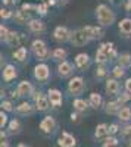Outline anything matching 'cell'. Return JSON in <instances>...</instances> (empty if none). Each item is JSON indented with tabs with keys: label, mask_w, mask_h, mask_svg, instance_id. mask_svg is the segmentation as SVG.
Masks as SVG:
<instances>
[{
	"label": "cell",
	"mask_w": 131,
	"mask_h": 147,
	"mask_svg": "<svg viewBox=\"0 0 131 147\" xmlns=\"http://www.w3.org/2000/svg\"><path fill=\"white\" fill-rule=\"evenodd\" d=\"M96 16H97V21L102 27H111L116 19L115 13L106 5H99L96 7Z\"/></svg>",
	"instance_id": "1"
},
{
	"label": "cell",
	"mask_w": 131,
	"mask_h": 147,
	"mask_svg": "<svg viewBox=\"0 0 131 147\" xmlns=\"http://www.w3.org/2000/svg\"><path fill=\"white\" fill-rule=\"evenodd\" d=\"M38 128H40V131H41L43 134H47V136H50V134H53V132L56 131V128H57V122H56V119H55L53 116L47 115V116H44V118L40 121Z\"/></svg>",
	"instance_id": "2"
},
{
	"label": "cell",
	"mask_w": 131,
	"mask_h": 147,
	"mask_svg": "<svg viewBox=\"0 0 131 147\" xmlns=\"http://www.w3.org/2000/svg\"><path fill=\"white\" fill-rule=\"evenodd\" d=\"M84 88H86V84H84V80H82L81 77H74L68 82V91L72 96L81 94L82 91H84Z\"/></svg>",
	"instance_id": "3"
},
{
	"label": "cell",
	"mask_w": 131,
	"mask_h": 147,
	"mask_svg": "<svg viewBox=\"0 0 131 147\" xmlns=\"http://www.w3.org/2000/svg\"><path fill=\"white\" fill-rule=\"evenodd\" d=\"M31 49H32L34 55L37 56L38 59H41V60L46 59L47 56L50 55L49 53V49H47V46H46V43L43 40H34L32 44H31Z\"/></svg>",
	"instance_id": "4"
},
{
	"label": "cell",
	"mask_w": 131,
	"mask_h": 147,
	"mask_svg": "<svg viewBox=\"0 0 131 147\" xmlns=\"http://www.w3.org/2000/svg\"><path fill=\"white\" fill-rule=\"evenodd\" d=\"M71 43H72V46H75V47H82V46H86L88 43V38L84 34V31H82V28L71 32Z\"/></svg>",
	"instance_id": "5"
},
{
	"label": "cell",
	"mask_w": 131,
	"mask_h": 147,
	"mask_svg": "<svg viewBox=\"0 0 131 147\" xmlns=\"http://www.w3.org/2000/svg\"><path fill=\"white\" fill-rule=\"evenodd\" d=\"M57 146L59 147H75L77 146V138L69 134L68 131H62V134L57 138Z\"/></svg>",
	"instance_id": "6"
},
{
	"label": "cell",
	"mask_w": 131,
	"mask_h": 147,
	"mask_svg": "<svg viewBox=\"0 0 131 147\" xmlns=\"http://www.w3.org/2000/svg\"><path fill=\"white\" fill-rule=\"evenodd\" d=\"M53 38L59 43H65L68 40H71V32L66 27H56L55 31H53Z\"/></svg>",
	"instance_id": "7"
},
{
	"label": "cell",
	"mask_w": 131,
	"mask_h": 147,
	"mask_svg": "<svg viewBox=\"0 0 131 147\" xmlns=\"http://www.w3.org/2000/svg\"><path fill=\"white\" fill-rule=\"evenodd\" d=\"M34 100H35V109H37L38 112H46V110L50 107L49 97L44 96L43 93H38V96H34Z\"/></svg>",
	"instance_id": "8"
},
{
	"label": "cell",
	"mask_w": 131,
	"mask_h": 147,
	"mask_svg": "<svg viewBox=\"0 0 131 147\" xmlns=\"http://www.w3.org/2000/svg\"><path fill=\"white\" fill-rule=\"evenodd\" d=\"M84 34L87 35L88 40H96V38H102L105 35V31L100 28V27H93V25H87L82 28Z\"/></svg>",
	"instance_id": "9"
},
{
	"label": "cell",
	"mask_w": 131,
	"mask_h": 147,
	"mask_svg": "<svg viewBox=\"0 0 131 147\" xmlns=\"http://www.w3.org/2000/svg\"><path fill=\"white\" fill-rule=\"evenodd\" d=\"M34 77H35V80H38V81H46L47 78L50 77L49 66H47L46 63H38L37 66L34 68Z\"/></svg>",
	"instance_id": "10"
},
{
	"label": "cell",
	"mask_w": 131,
	"mask_h": 147,
	"mask_svg": "<svg viewBox=\"0 0 131 147\" xmlns=\"http://www.w3.org/2000/svg\"><path fill=\"white\" fill-rule=\"evenodd\" d=\"M47 97H49L50 105H52L53 107H59V106H62L63 99H62V93L59 91V90H56V88L49 90V93H47Z\"/></svg>",
	"instance_id": "11"
},
{
	"label": "cell",
	"mask_w": 131,
	"mask_h": 147,
	"mask_svg": "<svg viewBox=\"0 0 131 147\" xmlns=\"http://www.w3.org/2000/svg\"><path fill=\"white\" fill-rule=\"evenodd\" d=\"M15 112L21 116H30V115L34 113V106L28 102H22L21 105H18L15 107Z\"/></svg>",
	"instance_id": "12"
},
{
	"label": "cell",
	"mask_w": 131,
	"mask_h": 147,
	"mask_svg": "<svg viewBox=\"0 0 131 147\" xmlns=\"http://www.w3.org/2000/svg\"><path fill=\"white\" fill-rule=\"evenodd\" d=\"M16 93L19 97H27V96H31L32 94V85L31 82L28 81H21L16 87Z\"/></svg>",
	"instance_id": "13"
},
{
	"label": "cell",
	"mask_w": 131,
	"mask_h": 147,
	"mask_svg": "<svg viewBox=\"0 0 131 147\" xmlns=\"http://www.w3.org/2000/svg\"><path fill=\"white\" fill-rule=\"evenodd\" d=\"M72 71H74V66L71 65L68 60H62V62L57 65V72H59V75H61L62 78L69 77L71 74H72Z\"/></svg>",
	"instance_id": "14"
},
{
	"label": "cell",
	"mask_w": 131,
	"mask_h": 147,
	"mask_svg": "<svg viewBox=\"0 0 131 147\" xmlns=\"http://www.w3.org/2000/svg\"><path fill=\"white\" fill-rule=\"evenodd\" d=\"M106 137H109V125L106 124H99L94 129V138L97 140H105Z\"/></svg>",
	"instance_id": "15"
},
{
	"label": "cell",
	"mask_w": 131,
	"mask_h": 147,
	"mask_svg": "<svg viewBox=\"0 0 131 147\" xmlns=\"http://www.w3.org/2000/svg\"><path fill=\"white\" fill-rule=\"evenodd\" d=\"M105 90L109 96H116L120 93V82L116 80H108L106 81V85H105Z\"/></svg>",
	"instance_id": "16"
},
{
	"label": "cell",
	"mask_w": 131,
	"mask_h": 147,
	"mask_svg": "<svg viewBox=\"0 0 131 147\" xmlns=\"http://www.w3.org/2000/svg\"><path fill=\"white\" fill-rule=\"evenodd\" d=\"M122 106H124V105H121L118 100L108 102V103H106V107H105V112L108 113V115H118Z\"/></svg>",
	"instance_id": "17"
},
{
	"label": "cell",
	"mask_w": 131,
	"mask_h": 147,
	"mask_svg": "<svg viewBox=\"0 0 131 147\" xmlns=\"http://www.w3.org/2000/svg\"><path fill=\"white\" fill-rule=\"evenodd\" d=\"M5 43H6L9 47H18V46L21 44V37H19V34H18L16 31H10L9 35L6 37Z\"/></svg>",
	"instance_id": "18"
},
{
	"label": "cell",
	"mask_w": 131,
	"mask_h": 147,
	"mask_svg": "<svg viewBox=\"0 0 131 147\" xmlns=\"http://www.w3.org/2000/svg\"><path fill=\"white\" fill-rule=\"evenodd\" d=\"M75 65L80 68V69H84L90 65V56L87 53H80L75 56Z\"/></svg>",
	"instance_id": "19"
},
{
	"label": "cell",
	"mask_w": 131,
	"mask_h": 147,
	"mask_svg": "<svg viewBox=\"0 0 131 147\" xmlns=\"http://www.w3.org/2000/svg\"><path fill=\"white\" fill-rule=\"evenodd\" d=\"M28 28H30L31 32H35V34L43 32L44 31V22L40 21V19H31L28 22Z\"/></svg>",
	"instance_id": "20"
},
{
	"label": "cell",
	"mask_w": 131,
	"mask_h": 147,
	"mask_svg": "<svg viewBox=\"0 0 131 147\" xmlns=\"http://www.w3.org/2000/svg\"><path fill=\"white\" fill-rule=\"evenodd\" d=\"M7 132L12 134V136H14V134L16 136V134L21 132V122H19V119L14 118V119L9 121V124H7Z\"/></svg>",
	"instance_id": "21"
},
{
	"label": "cell",
	"mask_w": 131,
	"mask_h": 147,
	"mask_svg": "<svg viewBox=\"0 0 131 147\" xmlns=\"http://www.w3.org/2000/svg\"><path fill=\"white\" fill-rule=\"evenodd\" d=\"M88 103H90V107H93V109H99V107L102 106V103H103L102 96H100L99 93H91L90 97H88Z\"/></svg>",
	"instance_id": "22"
},
{
	"label": "cell",
	"mask_w": 131,
	"mask_h": 147,
	"mask_svg": "<svg viewBox=\"0 0 131 147\" xmlns=\"http://www.w3.org/2000/svg\"><path fill=\"white\" fill-rule=\"evenodd\" d=\"M16 75H18V74H16V69H15L14 65H7V66L3 69V80H5V81H12Z\"/></svg>",
	"instance_id": "23"
},
{
	"label": "cell",
	"mask_w": 131,
	"mask_h": 147,
	"mask_svg": "<svg viewBox=\"0 0 131 147\" xmlns=\"http://www.w3.org/2000/svg\"><path fill=\"white\" fill-rule=\"evenodd\" d=\"M72 106H74V110H77V112L82 113V112H86V110L88 109L90 103H88V102H86V100H82V99H75Z\"/></svg>",
	"instance_id": "24"
},
{
	"label": "cell",
	"mask_w": 131,
	"mask_h": 147,
	"mask_svg": "<svg viewBox=\"0 0 131 147\" xmlns=\"http://www.w3.org/2000/svg\"><path fill=\"white\" fill-rule=\"evenodd\" d=\"M116 116H118V119H120L121 122H128V121H131V109H130L128 106H122L121 110H120V113H118Z\"/></svg>",
	"instance_id": "25"
},
{
	"label": "cell",
	"mask_w": 131,
	"mask_h": 147,
	"mask_svg": "<svg viewBox=\"0 0 131 147\" xmlns=\"http://www.w3.org/2000/svg\"><path fill=\"white\" fill-rule=\"evenodd\" d=\"M15 21L18 22V24H27V21L30 22L31 19H30V13L28 12H25V10H18V12H15Z\"/></svg>",
	"instance_id": "26"
},
{
	"label": "cell",
	"mask_w": 131,
	"mask_h": 147,
	"mask_svg": "<svg viewBox=\"0 0 131 147\" xmlns=\"http://www.w3.org/2000/svg\"><path fill=\"white\" fill-rule=\"evenodd\" d=\"M120 31L124 34V35H130L131 34V19L130 18H125L120 22Z\"/></svg>",
	"instance_id": "27"
},
{
	"label": "cell",
	"mask_w": 131,
	"mask_h": 147,
	"mask_svg": "<svg viewBox=\"0 0 131 147\" xmlns=\"http://www.w3.org/2000/svg\"><path fill=\"white\" fill-rule=\"evenodd\" d=\"M100 49L109 56V59L116 56V50H115V47H113V43H103V44H100Z\"/></svg>",
	"instance_id": "28"
},
{
	"label": "cell",
	"mask_w": 131,
	"mask_h": 147,
	"mask_svg": "<svg viewBox=\"0 0 131 147\" xmlns=\"http://www.w3.org/2000/svg\"><path fill=\"white\" fill-rule=\"evenodd\" d=\"M118 144H120V138L116 136H109L103 140L102 147H118Z\"/></svg>",
	"instance_id": "29"
},
{
	"label": "cell",
	"mask_w": 131,
	"mask_h": 147,
	"mask_svg": "<svg viewBox=\"0 0 131 147\" xmlns=\"http://www.w3.org/2000/svg\"><path fill=\"white\" fill-rule=\"evenodd\" d=\"M120 134H121V140L122 141H125V143L131 141V124H127L125 127H122Z\"/></svg>",
	"instance_id": "30"
},
{
	"label": "cell",
	"mask_w": 131,
	"mask_h": 147,
	"mask_svg": "<svg viewBox=\"0 0 131 147\" xmlns=\"http://www.w3.org/2000/svg\"><path fill=\"white\" fill-rule=\"evenodd\" d=\"M66 56H68V52L65 50V49H62V47L55 49V50L52 52V57H53L55 60H62V59H65Z\"/></svg>",
	"instance_id": "31"
},
{
	"label": "cell",
	"mask_w": 131,
	"mask_h": 147,
	"mask_svg": "<svg viewBox=\"0 0 131 147\" xmlns=\"http://www.w3.org/2000/svg\"><path fill=\"white\" fill-rule=\"evenodd\" d=\"M14 57H15L16 60H19V62L25 60V59H27V49H25V47H19L18 50L14 52Z\"/></svg>",
	"instance_id": "32"
},
{
	"label": "cell",
	"mask_w": 131,
	"mask_h": 147,
	"mask_svg": "<svg viewBox=\"0 0 131 147\" xmlns=\"http://www.w3.org/2000/svg\"><path fill=\"white\" fill-rule=\"evenodd\" d=\"M108 59H109V56L106 55V53L102 50V49H99V50L96 52V63H99V65H103V63H105Z\"/></svg>",
	"instance_id": "33"
},
{
	"label": "cell",
	"mask_w": 131,
	"mask_h": 147,
	"mask_svg": "<svg viewBox=\"0 0 131 147\" xmlns=\"http://www.w3.org/2000/svg\"><path fill=\"white\" fill-rule=\"evenodd\" d=\"M120 65L124 68H130L131 66V55L130 53H124L120 56Z\"/></svg>",
	"instance_id": "34"
},
{
	"label": "cell",
	"mask_w": 131,
	"mask_h": 147,
	"mask_svg": "<svg viewBox=\"0 0 131 147\" xmlns=\"http://www.w3.org/2000/svg\"><path fill=\"white\" fill-rule=\"evenodd\" d=\"M112 72H113V75H115L116 78H122V77L125 75V71H124V66H121V65H118V66H115V68L112 69Z\"/></svg>",
	"instance_id": "35"
},
{
	"label": "cell",
	"mask_w": 131,
	"mask_h": 147,
	"mask_svg": "<svg viewBox=\"0 0 131 147\" xmlns=\"http://www.w3.org/2000/svg\"><path fill=\"white\" fill-rule=\"evenodd\" d=\"M2 110H5V112H14L15 107H14V105H12V102L3 100L2 102Z\"/></svg>",
	"instance_id": "36"
},
{
	"label": "cell",
	"mask_w": 131,
	"mask_h": 147,
	"mask_svg": "<svg viewBox=\"0 0 131 147\" xmlns=\"http://www.w3.org/2000/svg\"><path fill=\"white\" fill-rule=\"evenodd\" d=\"M120 132H121V127L118 125L116 122L109 125V136H116V134H120Z\"/></svg>",
	"instance_id": "37"
},
{
	"label": "cell",
	"mask_w": 131,
	"mask_h": 147,
	"mask_svg": "<svg viewBox=\"0 0 131 147\" xmlns=\"http://www.w3.org/2000/svg\"><path fill=\"white\" fill-rule=\"evenodd\" d=\"M7 124H9V122H7V115L2 110V112H0V128L5 129L7 127Z\"/></svg>",
	"instance_id": "38"
},
{
	"label": "cell",
	"mask_w": 131,
	"mask_h": 147,
	"mask_svg": "<svg viewBox=\"0 0 131 147\" xmlns=\"http://www.w3.org/2000/svg\"><path fill=\"white\" fill-rule=\"evenodd\" d=\"M128 100H131V93H122V94H120V97H118V102H120L121 105H124V103H127Z\"/></svg>",
	"instance_id": "39"
},
{
	"label": "cell",
	"mask_w": 131,
	"mask_h": 147,
	"mask_svg": "<svg viewBox=\"0 0 131 147\" xmlns=\"http://www.w3.org/2000/svg\"><path fill=\"white\" fill-rule=\"evenodd\" d=\"M0 15H2V18H3V19H9V18H12V12H10L9 9L3 7L2 10H0Z\"/></svg>",
	"instance_id": "40"
},
{
	"label": "cell",
	"mask_w": 131,
	"mask_h": 147,
	"mask_svg": "<svg viewBox=\"0 0 131 147\" xmlns=\"http://www.w3.org/2000/svg\"><path fill=\"white\" fill-rule=\"evenodd\" d=\"M80 112H77V110H75V112H72V113H71V121H72L74 122V124H78V122L81 121L80 119V115H78Z\"/></svg>",
	"instance_id": "41"
},
{
	"label": "cell",
	"mask_w": 131,
	"mask_h": 147,
	"mask_svg": "<svg viewBox=\"0 0 131 147\" xmlns=\"http://www.w3.org/2000/svg\"><path fill=\"white\" fill-rule=\"evenodd\" d=\"M9 32H10V31H7V28H6L5 25L0 27V34H2V40H6V37L9 35Z\"/></svg>",
	"instance_id": "42"
},
{
	"label": "cell",
	"mask_w": 131,
	"mask_h": 147,
	"mask_svg": "<svg viewBox=\"0 0 131 147\" xmlns=\"http://www.w3.org/2000/svg\"><path fill=\"white\" fill-rule=\"evenodd\" d=\"M35 10H38L41 15H46L47 13V5H38L37 7H35Z\"/></svg>",
	"instance_id": "43"
},
{
	"label": "cell",
	"mask_w": 131,
	"mask_h": 147,
	"mask_svg": "<svg viewBox=\"0 0 131 147\" xmlns=\"http://www.w3.org/2000/svg\"><path fill=\"white\" fill-rule=\"evenodd\" d=\"M105 74H106V69H105L103 66H100V68L97 69V72H96V75H97V77H105Z\"/></svg>",
	"instance_id": "44"
},
{
	"label": "cell",
	"mask_w": 131,
	"mask_h": 147,
	"mask_svg": "<svg viewBox=\"0 0 131 147\" xmlns=\"http://www.w3.org/2000/svg\"><path fill=\"white\" fill-rule=\"evenodd\" d=\"M125 90H127L128 93H131V78H128L127 82H125Z\"/></svg>",
	"instance_id": "45"
},
{
	"label": "cell",
	"mask_w": 131,
	"mask_h": 147,
	"mask_svg": "<svg viewBox=\"0 0 131 147\" xmlns=\"http://www.w3.org/2000/svg\"><path fill=\"white\" fill-rule=\"evenodd\" d=\"M7 134H9V132H6L5 129H2V132H0V138H2V140H6V138H7Z\"/></svg>",
	"instance_id": "46"
},
{
	"label": "cell",
	"mask_w": 131,
	"mask_h": 147,
	"mask_svg": "<svg viewBox=\"0 0 131 147\" xmlns=\"http://www.w3.org/2000/svg\"><path fill=\"white\" fill-rule=\"evenodd\" d=\"M0 147H10V144H9L7 140H2V143H0Z\"/></svg>",
	"instance_id": "47"
},
{
	"label": "cell",
	"mask_w": 131,
	"mask_h": 147,
	"mask_svg": "<svg viewBox=\"0 0 131 147\" xmlns=\"http://www.w3.org/2000/svg\"><path fill=\"white\" fill-rule=\"evenodd\" d=\"M125 9L127 10H131V0H128V3L125 5Z\"/></svg>",
	"instance_id": "48"
},
{
	"label": "cell",
	"mask_w": 131,
	"mask_h": 147,
	"mask_svg": "<svg viewBox=\"0 0 131 147\" xmlns=\"http://www.w3.org/2000/svg\"><path fill=\"white\" fill-rule=\"evenodd\" d=\"M16 147H31V146H28V144H25V143H19Z\"/></svg>",
	"instance_id": "49"
},
{
	"label": "cell",
	"mask_w": 131,
	"mask_h": 147,
	"mask_svg": "<svg viewBox=\"0 0 131 147\" xmlns=\"http://www.w3.org/2000/svg\"><path fill=\"white\" fill-rule=\"evenodd\" d=\"M127 147H131V141H128V143H127Z\"/></svg>",
	"instance_id": "50"
},
{
	"label": "cell",
	"mask_w": 131,
	"mask_h": 147,
	"mask_svg": "<svg viewBox=\"0 0 131 147\" xmlns=\"http://www.w3.org/2000/svg\"><path fill=\"white\" fill-rule=\"evenodd\" d=\"M57 2H63V3H66V2H68V0H57Z\"/></svg>",
	"instance_id": "51"
}]
</instances>
